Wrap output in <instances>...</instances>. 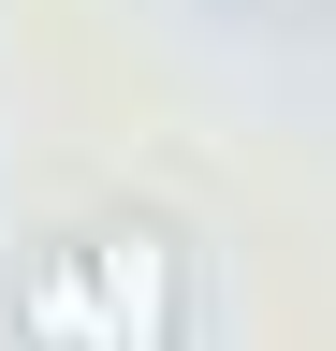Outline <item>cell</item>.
Instances as JSON below:
<instances>
[{
	"instance_id": "7a4b0ae2",
	"label": "cell",
	"mask_w": 336,
	"mask_h": 351,
	"mask_svg": "<svg viewBox=\"0 0 336 351\" xmlns=\"http://www.w3.org/2000/svg\"><path fill=\"white\" fill-rule=\"evenodd\" d=\"M15 322H29V351H103V293H88V234H73V249H29V278H15Z\"/></svg>"
},
{
	"instance_id": "6da1fadb",
	"label": "cell",
	"mask_w": 336,
	"mask_h": 351,
	"mask_svg": "<svg viewBox=\"0 0 336 351\" xmlns=\"http://www.w3.org/2000/svg\"><path fill=\"white\" fill-rule=\"evenodd\" d=\"M88 293H103V351H176V234L161 219H103Z\"/></svg>"
}]
</instances>
